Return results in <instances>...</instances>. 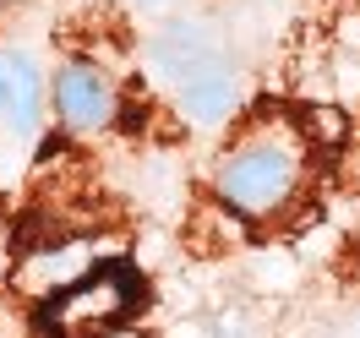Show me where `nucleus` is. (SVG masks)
Listing matches in <instances>:
<instances>
[{"label":"nucleus","instance_id":"6","mask_svg":"<svg viewBox=\"0 0 360 338\" xmlns=\"http://www.w3.org/2000/svg\"><path fill=\"white\" fill-rule=\"evenodd\" d=\"M115 338H131V333H115Z\"/></svg>","mask_w":360,"mask_h":338},{"label":"nucleus","instance_id":"3","mask_svg":"<svg viewBox=\"0 0 360 338\" xmlns=\"http://www.w3.org/2000/svg\"><path fill=\"white\" fill-rule=\"evenodd\" d=\"M142 300H148L142 273L126 256H110V262H93L77 278L39 294L33 327H39V338H115L142 311Z\"/></svg>","mask_w":360,"mask_h":338},{"label":"nucleus","instance_id":"4","mask_svg":"<svg viewBox=\"0 0 360 338\" xmlns=\"http://www.w3.org/2000/svg\"><path fill=\"white\" fill-rule=\"evenodd\" d=\"M44 98L55 110V120H60V131L71 136L110 131L120 120V77L110 66L88 60V55H66L55 66V77L44 82Z\"/></svg>","mask_w":360,"mask_h":338},{"label":"nucleus","instance_id":"2","mask_svg":"<svg viewBox=\"0 0 360 338\" xmlns=\"http://www.w3.org/2000/svg\"><path fill=\"white\" fill-rule=\"evenodd\" d=\"M148 60L164 77V88L175 93V110L202 126V131H219L229 126V115L240 110V66L229 44L213 33L207 22H169L148 44Z\"/></svg>","mask_w":360,"mask_h":338},{"label":"nucleus","instance_id":"1","mask_svg":"<svg viewBox=\"0 0 360 338\" xmlns=\"http://www.w3.org/2000/svg\"><path fill=\"white\" fill-rule=\"evenodd\" d=\"M311 164H316V142L300 115L257 110L229 131V142L213 158V197L246 224H273L300 202Z\"/></svg>","mask_w":360,"mask_h":338},{"label":"nucleus","instance_id":"5","mask_svg":"<svg viewBox=\"0 0 360 338\" xmlns=\"http://www.w3.org/2000/svg\"><path fill=\"white\" fill-rule=\"evenodd\" d=\"M44 110H49V98H44V77L33 66V55L0 49V120L17 136H39Z\"/></svg>","mask_w":360,"mask_h":338}]
</instances>
